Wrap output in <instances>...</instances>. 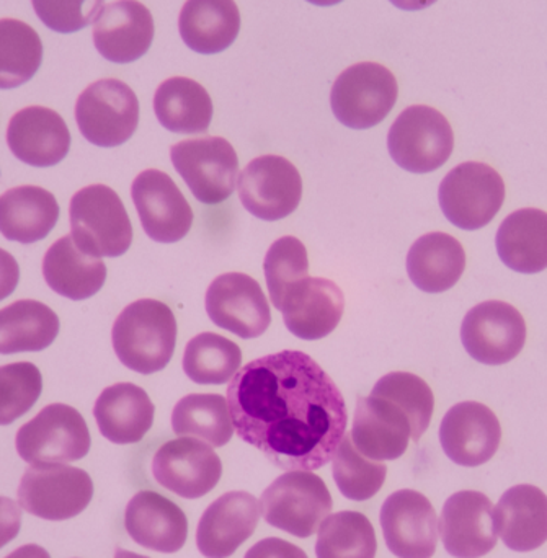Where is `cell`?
<instances>
[{
	"label": "cell",
	"instance_id": "1",
	"mask_svg": "<svg viewBox=\"0 0 547 558\" xmlns=\"http://www.w3.org/2000/svg\"><path fill=\"white\" fill-rule=\"evenodd\" d=\"M228 405L239 438L283 471L324 468L349 423L339 387L303 351L245 364L229 384Z\"/></svg>",
	"mask_w": 547,
	"mask_h": 558
},
{
	"label": "cell",
	"instance_id": "2",
	"mask_svg": "<svg viewBox=\"0 0 547 558\" xmlns=\"http://www.w3.org/2000/svg\"><path fill=\"white\" fill-rule=\"evenodd\" d=\"M111 343L118 360L127 369L144 376L162 371L175 351V317L163 302L139 299L118 315Z\"/></svg>",
	"mask_w": 547,
	"mask_h": 558
},
{
	"label": "cell",
	"instance_id": "3",
	"mask_svg": "<svg viewBox=\"0 0 547 558\" xmlns=\"http://www.w3.org/2000/svg\"><path fill=\"white\" fill-rule=\"evenodd\" d=\"M75 245L95 258H117L133 242V226L120 196L107 185L78 190L69 206Z\"/></svg>",
	"mask_w": 547,
	"mask_h": 558
},
{
	"label": "cell",
	"instance_id": "4",
	"mask_svg": "<svg viewBox=\"0 0 547 558\" xmlns=\"http://www.w3.org/2000/svg\"><path fill=\"white\" fill-rule=\"evenodd\" d=\"M326 482L311 471H290L278 477L262 495L265 521L291 536L307 539L332 511Z\"/></svg>",
	"mask_w": 547,
	"mask_h": 558
},
{
	"label": "cell",
	"instance_id": "5",
	"mask_svg": "<svg viewBox=\"0 0 547 558\" xmlns=\"http://www.w3.org/2000/svg\"><path fill=\"white\" fill-rule=\"evenodd\" d=\"M15 446L28 464H68L88 454L90 433L78 410L52 403L19 429Z\"/></svg>",
	"mask_w": 547,
	"mask_h": 558
},
{
	"label": "cell",
	"instance_id": "6",
	"mask_svg": "<svg viewBox=\"0 0 547 558\" xmlns=\"http://www.w3.org/2000/svg\"><path fill=\"white\" fill-rule=\"evenodd\" d=\"M438 202L451 225L463 231H477L490 225L502 209L506 183L487 163L464 162L445 177Z\"/></svg>",
	"mask_w": 547,
	"mask_h": 558
},
{
	"label": "cell",
	"instance_id": "7",
	"mask_svg": "<svg viewBox=\"0 0 547 558\" xmlns=\"http://www.w3.org/2000/svg\"><path fill=\"white\" fill-rule=\"evenodd\" d=\"M398 95V81L388 68L360 62L345 69L333 82L330 107L343 126L369 130L391 113Z\"/></svg>",
	"mask_w": 547,
	"mask_h": 558
},
{
	"label": "cell",
	"instance_id": "8",
	"mask_svg": "<svg viewBox=\"0 0 547 558\" xmlns=\"http://www.w3.org/2000/svg\"><path fill=\"white\" fill-rule=\"evenodd\" d=\"M453 147L451 124L440 111L425 105L405 108L389 130V154L408 172H435L448 162Z\"/></svg>",
	"mask_w": 547,
	"mask_h": 558
},
{
	"label": "cell",
	"instance_id": "9",
	"mask_svg": "<svg viewBox=\"0 0 547 558\" xmlns=\"http://www.w3.org/2000/svg\"><path fill=\"white\" fill-rule=\"evenodd\" d=\"M82 136L98 147H118L131 140L139 123V101L130 85L104 78L88 85L75 104Z\"/></svg>",
	"mask_w": 547,
	"mask_h": 558
},
{
	"label": "cell",
	"instance_id": "10",
	"mask_svg": "<svg viewBox=\"0 0 547 558\" xmlns=\"http://www.w3.org/2000/svg\"><path fill=\"white\" fill-rule=\"evenodd\" d=\"M94 497V482L82 469L65 464L33 465L19 487L22 510L46 521H65L81 514Z\"/></svg>",
	"mask_w": 547,
	"mask_h": 558
},
{
	"label": "cell",
	"instance_id": "11",
	"mask_svg": "<svg viewBox=\"0 0 547 558\" xmlns=\"http://www.w3.org/2000/svg\"><path fill=\"white\" fill-rule=\"evenodd\" d=\"M170 159L203 205H219L234 193L239 159L229 141L222 137L182 141L170 147Z\"/></svg>",
	"mask_w": 547,
	"mask_h": 558
},
{
	"label": "cell",
	"instance_id": "12",
	"mask_svg": "<svg viewBox=\"0 0 547 558\" xmlns=\"http://www.w3.org/2000/svg\"><path fill=\"white\" fill-rule=\"evenodd\" d=\"M461 341L477 363L487 366L510 363L525 347V318L507 302H481L464 317Z\"/></svg>",
	"mask_w": 547,
	"mask_h": 558
},
{
	"label": "cell",
	"instance_id": "13",
	"mask_svg": "<svg viewBox=\"0 0 547 558\" xmlns=\"http://www.w3.org/2000/svg\"><path fill=\"white\" fill-rule=\"evenodd\" d=\"M239 198L262 221H280L296 211L303 180L296 167L280 156H262L239 173Z\"/></svg>",
	"mask_w": 547,
	"mask_h": 558
},
{
	"label": "cell",
	"instance_id": "14",
	"mask_svg": "<svg viewBox=\"0 0 547 558\" xmlns=\"http://www.w3.org/2000/svg\"><path fill=\"white\" fill-rule=\"evenodd\" d=\"M153 474L167 490L196 500L215 490L221 481L222 464L208 442L183 436L160 446L154 456Z\"/></svg>",
	"mask_w": 547,
	"mask_h": 558
},
{
	"label": "cell",
	"instance_id": "15",
	"mask_svg": "<svg viewBox=\"0 0 547 558\" xmlns=\"http://www.w3.org/2000/svg\"><path fill=\"white\" fill-rule=\"evenodd\" d=\"M205 304L212 324L242 340L262 337L271 324L270 304L260 284L248 275L216 278L206 291Z\"/></svg>",
	"mask_w": 547,
	"mask_h": 558
},
{
	"label": "cell",
	"instance_id": "16",
	"mask_svg": "<svg viewBox=\"0 0 547 558\" xmlns=\"http://www.w3.org/2000/svg\"><path fill=\"white\" fill-rule=\"evenodd\" d=\"M131 198L144 232L154 242L173 244L192 229V208L167 173L156 169L141 172L131 186Z\"/></svg>",
	"mask_w": 547,
	"mask_h": 558
},
{
	"label": "cell",
	"instance_id": "17",
	"mask_svg": "<svg viewBox=\"0 0 547 558\" xmlns=\"http://www.w3.org/2000/svg\"><path fill=\"white\" fill-rule=\"evenodd\" d=\"M386 546L398 558H431L437 553L438 518L421 492L399 490L381 508Z\"/></svg>",
	"mask_w": 547,
	"mask_h": 558
},
{
	"label": "cell",
	"instance_id": "18",
	"mask_svg": "<svg viewBox=\"0 0 547 558\" xmlns=\"http://www.w3.org/2000/svg\"><path fill=\"white\" fill-rule=\"evenodd\" d=\"M440 536L445 550L457 558H481L497 546L496 520L489 497L464 490L451 495L441 510Z\"/></svg>",
	"mask_w": 547,
	"mask_h": 558
},
{
	"label": "cell",
	"instance_id": "19",
	"mask_svg": "<svg viewBox=\"0 0 547 558\" xmlns=\"http://www.w3.org/2000/svg\"><path fill=\"white\" fill-rule=\"evenodd\" d=\"M500 439L499 418L484 403H458L441 420V448L454 464L463 468H479L489 462L499 449Z\"/></svg>",
	"mask_w": 547,
	"mask_h": 558
},
{
	"label": "cell",
	"instance_id": "20",
	"mask_svg": "<svg viewBox=\"0 0 547 558\" xmlns=\"http://www.w3.org/2000/svg\"><path fill=\"white\" fill-rule=\"evenodd\" d=\"M345 308L342 289L326 278H304L288 288L280 312L301 340H320L336 330Z\"/></svg>",
	"mask_w": 547,
	"mask_h": 558
},
{
	"label": "cell",
	"instance_id": "21",
	"mask_svg": "<svg viewBox=\"0 0 547 558\" xmlns=\"http://www.w3.org/2000/svg\"><path fill=\"white\" fill-rule=\"evenodd\" d=\"M153 39V13L137 0L108 3L94 20L95 48L114 64H130L143 58Z\"/></svg>",
	"mask_w": 547,
	"mask_h": 558
},
{
	"label": "cell",
	"instance_id": "22",
	"mask_svg": "<svg viewBox=\"0 0 547 558\" xmlns=\"http://www.w3.org/2000/svg\"><path fill=\"white\" fill-rule=\"evenodd\" d=\"M260 504L247 492H229L212 501L196 530V547L206 558L231 557L257 530Z\"/></svg>",
	"mask_w": 547,
	"mask_h": 558
},
{
	"label": "cell",
	"instance_id": "23",
	"mask_svg": "<svg viewBox=\"0 0 547 558\" xmlns=\"http://www.w3.org/2000/svg\"><path fill=\"white\" fill-rule=\"evenodd\" d=\"M352 441L372 461H396L405 454L412 425L404 410L382 397H360L353 418Z\"/></svg>",
	"mask_w": 547,
	"mask_h": 558
},
{
	"label": "cell",
	"instance_id": "24",
	"mask_svg": "<svg viewBox=\"0 0 547 558\" xmlns=\"http://www.w3.org/2000/svg\"><path fill=\"white\" fill-rule=\"evenodd\" d=\"M7 144L20 162L32 167H52L68 156L71 133L61 114L51 108L28 107L10 120Z\"/></svg>",
	"mask_w": 547,
	"mask_h": 558
},
{
	"label": "cell",
	"instance_id": "25",
	"mask_svg": "<svg viewBox=\"0 0 547 558\" xmlns=\"http://www.w3.org/2000/svg\"><path fill=\"white\" fill-rule=\"evenodd\" d=\"M124 526L134 543L162 554L179 553L189 536L185 513L169 498L150 490L131 498Z\"/></svg>",
	"mask_w": 547,
	"mask_h": 558
},
{
	"label": "cell",
	"instance_id": "26",
	"mask_svg": "<svg viewBox=\"0 0 547 558\" xmlns=\"http://www.w3.org/2000/svg\"><path fill=\"white\" fill-rule=\"evenodd\" d=\"M497 534L515 553H532L547 541V497L533 485H516L494 508Z\"/></svg>",
	"mask_w": 547,
	"mask_h": 558
},
{
	"label": "cell",
	"instance_id": "27",
	"mask_svg": "<svg viewBox=\"0 0 547 558\" xmlns=\"http://www.w3.org/2000/svg\"><path fill=\"white\" fill-rule=\"evenodd\" d=\"M154 412L146 390L130 383L107 387L94 407L98 429L114 445L139 442L153 426Z\"/></svg>",
	"mask_w": 547,
	"mask_h": 558
},
{
	"label": "cell",
	"instance_id": "28",
	"mask_svg": "<svg viewBox=\"0 0 547 558\" xmlns=\"http://www.w3.org/2000/svg\"><path fill=\"white\" fill-rule=\"evenodd\" d=\"M42 277L56 294L84 301L104 288L107 267L100 258L82 252L72 235H64L46 252Z\"/></svg>",
	"mask_w": 547,
	"mask_h": 558
},
{
	"label": "cell",
	"instance_id": "29",
	"mask_svg": "<svg viewBox=\"0 0 547 558\" xmlns=\"http://www.w3.org/2000/svg\"><path fill=\"white\" fill-rule=\"evenodd\" d=\"M179 29L192 51L218 54L238 38L241 13L234 0H186L180 10Z\"/></svg>",
	"mask_w": 547,
	"mask_h": 558
},
{
	"label": "cell",
	"instance_id": "30",
	"mask_svg": "<svg viewBox=\"0 0 547 558\" xmlns=\"http://www.w3.org/2000/svg\"><path fill=\"white\" fill-rule=\"evenodd\" d=\"M497 254L510 270L523 275L542 274L547 268V213L519 209L503 219L497 231Z\"/></svg>",
	"mask_w": 547,
	"mask_h": 558
},
{
	"label": "cell",
	"instance_id": "31",
	"mask_svg": "<svg viewBox=\"0 0 547 558\" xmlns=\"http://www.w3.org/2000/svg\"><path fill=\"white\" fill-rule=\"evenodd\" d=\"M59 219L52 193L39 186H16L0 195V234L7 241L35 244L48 238Z\"/></svg>",
	"mask_w": 547,
	"mask_h": 558
},
{
	"label": "cell",
	"instance_id": "32",
	"mask_svg": "<svg viewBox=\"0 0 547 558\" xmlns=\"http://www.w3.org/2000/svg\"><path fill=\"white\" fill-rule=\"evenodd\" d=\"M466 268L460 241L445 232H431L414 242L408 255V274L421 291L438 294L453 288Z\"/></svg>",
	"mask_w": 547,
	"mask_h": 558
},
{
	"label": "cell",
	"instance_id": "33",
	"mask_svg": "<svg viewBox=\"0 0 547 558\" xmlns=\"http://www.w3.org/2000/svg\"><path fill=\"white\" fill-rule=\"evenodd\" d=\"M154 111L166 130L179 134H202L212 120V101L198 82L170 77L154 95Z\"/></svg>",
	"mask_w": 547,
	"mask_h": 558
},
{
	"label": "cell",
	"instance_id": "34",
	"mask_svg": "<svg viewBox=\"0 0 547 558\" xmlns=\"http://www.w3.org/2000/svg\"><path fill=\"white\" fill-rule=\"evenodd\" d=\"M58 333V315L42 302L22 299L0 308V354L46 350Z\"/></svg>",
	"mask_w": 547,
	"mask_h": 558
},
{
	"label": "cell",
	"instance_id": "35",
	"mask_svg": "<svg viewBox=\"0 0 547 558\" xmlns=\"http://www.w3.org/2000/svg\"><path fill=\"white\" fill-rule=\"evenodd\" d=\"M172 429L177 436H193L222 448L234 436L228 399L218 393H190L177 402L172 412Z\"/></svg>",
	"mask_w": 547,
	"mask_h": 558
},
{
	"label": "cell",
	"instance_id": "36",
	"mask_svg": "<svg viewBox=\"0 0 547 558\" xmlns=\"http://www.w3.org/2000/svg\"><path fill=\"white\" fill-rule=\"evenodd\" d=\"M242 351L221 335L199 333L189 341L182 366L186 377L199 386H222L241 369Z\"/></svg>",
	"mask_w": 547,
	"mask_h": 558
},
{
	"label": "cell",
	"instance_id": "37",
	"mask_svg": "<svg viewBox=\"0 0 547 558\" xmlns=\"http://www.w3.org/2000/svg\"><path fill=\"white\" fill-rule=\"evenodd\" d=\"M42 45L38 33L20 20H0V88L26 84L38 72Z\"/></svg>",
	"mask_w": 547,
	"mask_h": 558
},
{
	"label": "cell",
	"instance_id": "38",
	"mask_svg": "<svg viewBox=\"0 0 547 558\" xmlns=\"http://www.w3.org/2000/svg\"><path fill=\"white\" fill-rule=\"evenodd\" d=\"M376 550L375 527L365 514L340 511L320 524L317 558H375Z\"/></svg>",
	"mask_w": 547,
	"mask_h": 558
},
{
	"label": "cell",
	"instance_id": "39",
	"mask_svg": "<svg viewBox=\"0 0 547 558\" xmlns=\"http://www.w3.org/2000/svg\"><path fill=\"white\" fill-rule=\"evenodd\" d=\"M332 474L343 497L353 501H366L375 497L385 485L388 468L360 454L352 436H343L332 459Z\"/></svg>",
	"mask_w": 547,
	"mask_h": 558
},
{
	"label": "cell",
	"instance_id": "40",
	"mask_svg": "<svg viewBox=\"0 0 547 558\" xmlns=\"http://www.w3.org/2000/svg\"><path fill=\"white\" fill-rule=\"evenodd\" d=\"M372 396L382 397L404 410L411 420L412 441L425 435L434 415L435 397L428 384L411 373H391L376 383Z\"/></svg>",
	"mask_w": 547,
	"mask_h": 558
},
{
	"label": "cell",
	"instance_id": "41",
	"mask_svg": "<svg viewBox=\"0 0 547 558\" xmlns=\"http://www.w3.org/2000/svg\"><path fill=\"white\" fill-rule=\"evenodd\" d=\"M264 271L271 302L280 311L288 288L309 274V258L303 242L291 235L275 241L265 255Z\"/></svg>",
	"mask_w": 547,
	"mask_h": 558
},
{
	"label": "cell",
	"instance_id": "42",
	"mask_svg": "<svg viewBox=\"0 0 547 558\" xmlns=\"http://www.w3.org/2000/svg\"><path fill=\"white\" fill-rule=\"evenodd\" d=\"M42 377L33 363L0 366V426L12 425L38 402Z\"/></svg>",
	"mask_w": 547,
	"mask_h": 558
},
{
	"label": "cell",
	"instance_id": "43",
	"mask_svg": "<svg viewBox=\"0 0 547 558\" xmlns=\"http://www.w3.org/2000/svg\"><path fill=\"white\" fill-rule=\"evenodd\" d=\"M38 19L56 33H75L97 19L104 0H32Z\"/></svg>",
	"mask_w": 547,
	"mask_h": 558
},
{
	"label": "cell",
	"instance_id": "44",
	"mask_svg": "<svg viewBox=\"0 0 547 558\" xmlns=\"http://www.w3.org/2000/svg\"><path fill=\"white\" fill-rule=\"evenodd\" d=\"M244 558H307L306 553L288 541L268 537L247 550Z\"/></svg>",
	"mask_w": 547,
	"mask_h": 558
},
{
	"label": "cell",
	"instance_id": "45",
	"mask_svg": "<svg viewBox=\"0 0 547 558\" xmlns=\"http://www.w3.org/2000/svg\"><path fill=\"white\" fill-rule=\"evenodd\" d=\"M22 526V510L15 501L0 497V549L12 543Z\"/></svg>",
	"mask_w": 547,
	"mask_h": 558
},
{
	"label": "cell",
	"instance_id": "46",
	"mask_svg": "<svg viewBox=\"0 0 547 558\" xmlns=\"http://www.w3.org/2000/svg\"><path fill=\"white\" fill-rule=\"evenodd\" d=\"M20 268L9 252L0 248V301L9 298L19 284Z\"/></svg>",
	"mask_w": 547,
	"mask_h": 558
},
{
	"label": "cell",
	"instance_id": "47",
	"mask_svg": "<svg viewBox=\"0 0 547 558\" xmlns=\"http://www.w3.org/2000/svg\"><path fill=\"white\" fill-rule=\"evenodd\" d=\"M5 558H51L42 547L36 546V544H28V546L19 547L13 550Z\"/></svg>",
	"mask_w": 547,
	"mask_h": 558
},
{
	"label": "cell",
	"instance_id": "48",
	"mask_svg": "<svg viewBox=\"0 0 547 558\" xmlns=\"http://www.w3.org/2000/svg\"><path fill=\"white\" fill-rule=\"evenodd\" d=\"M389 2L398 7V9L415 12V10H424L427 7L434 5L437 0H389Z\"/></svg>",
	"mask_w": 547,
	"mask_h": 558
},
{
	"label": "cell",
	"instance_id": "49",
	"mask_svg": "<svg viewBox=\"0 0 547 558\" xmlns=\"http://www.w3.org/2000/svg\"><path fill=\"white\" fill-rule=\"evenodd\" d=\"M114 558H149V557L137 556V554L127 553V550L117 549V550H114Z\"/></svg>",
	"mask_w": 547,
	"mask_h": 558
},
{
	"label": "cell",
	"instance_id": "50",
	"mask_svg": "<svg viewBox=\"0 0 547 558\" xmlns=\"http://www.w3.org/2000/svg\"><path fill=\"white\" fill-rule=\"evenodd\" d=\"M309 3H314V5L319 7H330L337 5V3L343 2V0H307Z\"/></svg>",
	"mask_w": 547,
	"mask_h": 558
}]
</instances>
